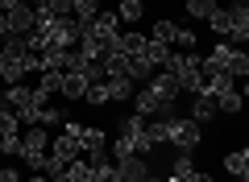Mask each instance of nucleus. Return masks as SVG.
<instances>
[{
	"mask_svg": "<svg viewBox=\"0 0 249 182\" xmlns=\"http://www.w3.org/2000/svg\"><path fill=\"white\" fill-rule=\"evenodd\" d=\"M162 70H170L178 83V91H187V96H199V91H208V79L204 70H199V58H191V54H175L170 50V62Z\"/></svg>",
	"mask_w": 249,
	"mask_h": 182,
	"instance_id": "nucleus-1",
	"label": "nucleus"
},
{
	"mask_svg": "<svg viewBox=\"0 0 249 182\" xmlns=\"http://www.w3.org/2000/svg\"><path fill=\"white\" fill-rule=\"evenodd\" d=\"M42 33H46V46H50V50H67V46H79L83 25L75 17H50L42 25Z\"/></svg>",
	"mask_w": 249,
	"mask_h": 182,
	"instance_id": "nucleus-2",
	"label": "nucleus"
},
{
	"mask_svg": "<svg viewBox=\"0 0 249 182\" xmlns=\"http://www.w3.org/2000/svg\"><path fill=\"white\" fill-rule=\"evenodd\" d=\"M212 58L220 62V66L229 70L232 79H249V50H245V46H229V42H220V46L212 50Z\"/></svg>",
	"mask_w": 249,
	"mask_h": 182,
	"instance_id": "nucleus-3",
	"label": "nucleus"
},
{
	"mask_svg": "<svg viewBox=\"0 0 249 182\" xmlns=\"http://www.w3.org/2000/svg\"><path fill=\"white\" fill-rule=\"evenodd\" d=\"M199 141H204V129H199L191 116H175V120H170V145H175V149L191 153Z\"/></svg>",
	"mask_w": 249,
	"mask_h": 182,
	"instance_id": "nucleus-4",
	"label": "nucleus"
},
{
	"mask_svg": "<svg viewBox=\"0 0 249 182\" xmlns=\"http://www.w3.org/2000/svg\"><path fill=\"white\" fill-rule=\"evenodd\" d=\"M37 25H42V21H37V9H34V4H17V9H9V29H13L17 37H29Z\"/></svg>",
	"mask_w": 249,
	"mask_h": 182,
	"instance_id": "nucleus-5",
	"label": "nucleus"
},
{
	"mask_svg": "<svg viewBox=\"0 0 249 182\" xmlns=\"http://www.w3.org/2000/svg\"><path fill=\"white\" fill-rule=\"evenodd\" d=\"M116 170H121V182H150V178H154L150 162H145L142 153H133V157H121V162H116Z\"/></svg>",
	"mask_w": 249,
	"mask_h": 182,
	"instance_id": "nucleus-6",
	"label": "nucleus"
},
{
	"mask_svg": "<svg viewBox=\"0 0 249 182\" xmlns=\"http://www.w3.org/2000/svg\"><path fill=\"white\" fill-rule=\"evenodd\" d=\"M145 87H150V91H154V96L162 99V104H178V96H183L170 70H154V79H150V83H145Z\"/></svg>",
	"mask_w": 249,
	"mask_h": 182,
	"instance_id": "nucleus-7",
	"label": "nucleus"
},
{
	"mask_svg": "<svg viewBox=\"0 0 249 182\" xmlns=\"http://www.w3.org/2000/svg\"><path fill=\"white\" fill-rule=\"evenodd\" d=\"M216 116H220V104H216L212 91L191 96V120H196V124H208V120H216Z\"/></svg>",
	"mask_w": 249,
	"mask_h": 182,
	"instance_id": "nucleus-8",
	"label": "nucleus"
},
{
	"mask_svg": "<svg viewBox=\"0 0 249 182\" xmlns=\"http://www.w3.org/2000/svg\"><path fill=\"white\" fill-rule=\"evenodd\" d=\"M50 153L58 157V162H75V157H83V145H79V137H71V132H58V137L50 141Z\"/></svg>",
	"mask_w": 249,
	"mask_h": 182,
	"instance_id": "nucleus-9",
	"label": "nucleus"
},
{
	"mask_svg": "<svg viewBox=\"0 0 249 182\" xmlns=\"http://www.w3.org/2000/svg\"><path fill=\"white\" fill-rule=\"evenodd\" d=\"M88 29L100 37V42H104V50H108V42H112V37H121V17H116V13H100Z\"/></svg>",
	"mask_w": 249,
	"mask_h": 182,
	"instance_id": "nucleus-10",
	"label": "nucleus"
},
{
	"mask_svg": "<svg viewBox=\"0 0 249 182\" xmlns=\"http://www.w3.org/2000/svg\"><path fill=\"white\" fill-rule=\"evenodd\" d=\"M29 153H50V129H25L21 137V157Z\"/></svg>",
	"mask_w": 249,
	"mask_h": 182,
	"instance_id": "nucleus-11",
	"label": "nucleus"
},
{
	"mask_svg": "<svg viewBox=\"0 0 249 182\" xmlns=\"http://www.w3.org/2000/svg\"><path fill=\"white\" fill-rule=\"evenodd\" d=\"M142 58L150 62L154 70H162V66L170 62V46H166V42H158V37H150V42H145V50H142Z\"/></svg>",
	"mask_w": 249,
	"mask_h": 182,
	"instance_id": "nucleus-12",
	"label": "nucleus"
},
{
	"mask_svg": "<svg viewBox=\"0 0 249 182\" xmlns=\"http://www.w3.org/2000/svg\"><path fill=\"white\" fill-rule=\"evenodd\" d=\"M83 91H88V79L79 70H62V99H83Z\"/></svg>",
	"mask_w": 249,
	"mask_h": 182,
	"instance_id": "nucleus-13",
	"label": "nucleus"
},
{
	"mask_svg": "<svg viewBox=\"0 0 249 182\" xmlns=\"http://www.w3.org/2000/svg\"><path fill=\"white\" fill-rule=\"evenodd\" d=\"M124 75L133 79V83H142V79H154V66L142 58V54H124Z\"/></svg>",
	"mask_w": 249,
	"mask_h": 182,
	"instance_id": "nucleus-14",
	"label": "nucleus"
},
{
	"mask_svg": "<svg viewBox=\"0 0 249 182\" xmlns=\"http://www.w3.org/2000/svg\"><path fill=\"white\" fill-rule=\"evenodd\" d=\"M108 91H112V99H121V104H124V99L137 96V83L129 75H108Z\"/></svg>",
	"mask_w": 249,
	"mask_h": 182,
	"instance_id": "nucleus-15",
	"label": "nucleus"
},
{
	"mask_svg": "<svg viewBox=\"0 0 249 182\" xmlns=\"http://www.w3.org/2000/svg\"><path fill=\"white\" fill-rule=\"evenodd\" d=\"M133 108H137V116H158L166 104H162V99L154 96L150 87H145V91H137V96H133Z\"/></svg>",
	"mask_w": 249,
	"mask_h": 182,
	"instance_id": "nucleus-16",
	"label": "nucleus"
},
{
	"mask_svg": "<svg viewBox=\"0 0 249 182\" xmlns=\"http://www.w3.org/2000/svg\"><path fill=\"white\" fill-rule=\"evenodd\" d=\"M58 182H96V174H91V165L83 157H75V162H67V170H62Z\"/></svg>",
	"mask_w": 249,
	"mask_h": 182,
	"instance_id": "nucleus-17",
	"label": "nucleus"
},
{
	"mask_svg": "<svg viewBox=\"0 0 249 182\" xmlns=\"http://www.w3.org/2000/svg\"><path fill=\"white\" fill-rule=\"evenodd\" d=\"M0 50L9 54V62H25V54H34V50H29V42H25V37H17V33L4 37V42H0Z\"/></svg>",
	"mask_w": 249,
	"mask_h": 182,
	"instance_id": "nucleus-18",
	"label": "nucleus"
},
{
	"mask_svg": "<svg viewBox=\"0 0 249 182\" xmlns=\"http://www.w3.org/2000/svg\"><path fill=\"white\" fill-rule=\"evenodd\" d=\"M79 145H83V153H96V149H108V137H104V129H83Z\"/></svg>",
	"mask_w": 249,
	"mask_h": 182,
	"instance_id": "nucleus-19",
	"label": "nucleus"
},
{
	"mask_svg": "<svg viewBox=\"0 0 249 182\" xmlns=\"http://www.w3.org/2000/svg\"><path fill=\"white\" fill-rule=\"evenodd\" d=\"M79 25H91V21L100 17V0H75V13H71Z\"/></svg>",
	"mask_w": 249,
	"mask_h": 182,
	"instance_id": "nucleus-20",
	"label": "nucleus"
},
{
	"mask_svg": "<svg viewBox=\"0 0 249 182\" xmlns=\"http://www.w3.org/2000/svg\"><path fill=\"white\" fill-rule=\"evenodd\" d=\"M245 170H249V149H232V153L224 157V174H237L241 178Z\"/></svg>",
	"mask_w": 249,
	"mask_h": 182,
	"instance_id": "nucleus-21",
	"label": "nucleus"
},
{
	"mask_svg": "<svg viewBox=\"0 0 249 182\" xmlns=\"http://www.w3.org/2000/svg\"><path fill=\"white\" fill-rule=\"evenodd\" d=\"M220 9V0H187V13L196 21H212V13Z\"/></svg>",
	"mask_w": 249,
	"mask_h": 182,
	"instance_id": "nucleus-22",
	"label": "nucleus"
},
{
	"mask_svg": "<svg viewBox=\"0 0 249 182\" xmlns=\"http://www.w3.org/2000/svg\"><path fill=\"white\" fill-rule=\"evenodd\" d=\"M37 91H46V96H62V70H42Z\"/></svg>",
	"mask_w": 249,
	"mask_h": 182,
	"instance_id": "nucleus-23",
	"label": "nucleus"
},
{
	"mask_svg": "<svg viewBox=\"0 0 249 182\" xmlns=\"http://www.w3.org/2000/svg\"><path fill=\"white\" fill-rule=\"evenodd\" d=\"M83 99H88L91 108L108 104V99H112V91H108V79H104V83H88V91H83Z\"/></svg>",
	"mask_w": 249,
	"mask_h": 182,
	"instance_id": "nucleus-24",
	"label": "nucleus"
},
{
	"mask_svg": "<svg viewBox=\"0 0 249 182\" xmlns=\"http://www.w3.org/2000/svg\"><path fill=\"white\" fill-rule=\"evenodd\" d=\"M208 91H212V96H220V91H237V79H232L229 70H220V75H208Z\"/></svg>",
	"mask_w": 249,
	"mask_h": 182,
	"instance_id": "nucleus-25",
	"label": "nucleus"
},
{
	"mask_svg": "<svg viewBox=\"0 0 249 182\" xmlns=\"http://www.w3.org/2000/svg\"><path fill=\"white\" fill-rule=\"evenodd\" d=\"M216 104H220L224 116H232V112H241V108H245V99H241V91H220V96H216Z\"/></svg>",
	"mask_w": 249,
	"mask_h": 182,
	"instance_id": "nucleus-26",
	"label": "nucleus"
},
{
	"mask_svg": "<svg viewBox=\"0 0 249 182\" xmlns=\"http://www.w3.org/2000/svg\"><path fill=\"white\" fill-rule=\"evenodd\" d=\"M175 33H178V25H175V21H166V17H162V21H154V29H150V37H158V42H175Z\"/></svg>",
	"mask_w": 249,
	"mask_h": 182,
	"instance_id": "nucleus-27",
	"label": "nucleus"
},
{
	"mask_svg": "<svg viewBox=\"0 0 249 182\" xmlns=\"http://www.w3.org/2000/svg\"><path fill=\"white\" fill-rule=\"evenodd\" d=\"M142 0H121V9H116V17L121 21H142Z\"/></svg>",
	"mask_w": 249,
	"mask_h": 182,
	"instance_id": "nucleus-28",
	"label": "nucleus"
},
{
	"mask_svg": "<svg viewBox=\"0 0 249 182\" xmlns=\"http://www.w3.org/2000/svg\"><path fill=\"white\" fill-rule=\"evenodd\" d=\"M42 9L50 13V17H71V13H75V0H46Z\"/></svg>",
	"mask_w": 249,
	"mask_h": 182,
	"instance_id": "nucleus-29",
	"label": "nucleus"
},
{
	"mask_svg": "<svg viewBox=\"0 0 249 182\" xmlns=\"http://www.w3.org/2000/svg\"><path fill=\"white\" fill-rule=\"evenodd\" d=\"M208 25H212V29H216V33H220V37H229V29H232V17H229V9H216Z\"/></svg>",
	"mask_w": 249,
	"mask_h": 182,
	"instance_id": "nucleus-30",
	"label": "nucleus"
},
{
	"mask_svg": "<svg viewBox=\"0 0 249 182\" xmlns=\"http://www.w3.org/2000/svg\"><path fill=\"white\" fill-rule=\"evenodd\" d=\"M9 132H21V120H17L13 108H4V112H0V137H9Z\"/></svg>",
	"mask_w": 249,
	"mask_h": 182,
	"instance_id": "nucleus-31",
	"label": "nucleus"
},
{
	"mask_svg": "<svg viewBox=\"0 0 249 182\" xmlns=\"http://www.w3.org/2000/svg\"><path fill=\"white\" fill-rule=\"evenodd\" d=\"M170 174H178V178H187V174H191V153H183V149H175V162H170Z\"/></svg>",
	"mask_w": 249,
	"mask_h": 182,
	"instance_id": "nucleus-32",
	"label": "nucleus"
},
{
	"mask_svg": "<svg viewBox=\"0 0 249 182\" xmlns=\"http://www.w3.org/2000/svg\"><path fill=\"white\" fill-rule=\"evenodd\" d=\"M0 153H4V157H21V132L0 137Z\"/></svg>",
	"mask_w": 249,
	"mask_h": 182,
	"instance_id": "nucleus-33",
	"label": "nucleus"
},
{
	"mask_svg": "<svg viewBox=\"0 0 249 182\" xmlns=\"http://www.w3.org/2000/svg\"><path fill=\"white\" fill-rule=\"evenodd\" d=\"M25 75H29V70L25 66H21V62H9V66H4V75H0V79H4V83H25Z\"/></svg>",
	"mask_w": 249,
	"mask_h": 182,
	"instance_id": "nucleus-34",
	"label": "nucleus"
},
{
	"mask_svg": "<svg viewBox=\"0 0 249 182\" xmlns=\"http://www.w3.org/2000/svg\"><path fill=\"white\" fill-rule=\"evenodd\" d=\"M91 174H96V182H121V170H116V162L100 165V170H91Z\"/></svg>",
	"mask_w": 249,
	"mask_h": 182,
	"instance_id": "nucleus-35",
	"label": "nucleus"
},
{
	"mask_svg": "<svg viewBox=\"0 0 249 182\" xmlns=\"http://www.w3.org/2000/svg\"><path fill=\"white\" fill-rule=\"evenodd\" d=\"M83 162H88L91 170H100V165H108V162H112V153H108V149H96V153H83Z\"/></svg>",
	"mask_w": 249,
	"mask_h": 182,
	"instance_id": "nucleus-36",
	"label": "nucleus"
},
{
	"mask_svg": "<svg viewBox=\"0 0 249 182\" xmlns=\"http://www.w3.org/2000/svg\"><path fill=\"white\" fill-rule=\"evenodd\" d=\"M175 42H178V46H187V50H196V29H183V25H178Z\"/></svg>",
	"mask_w": 249,
	"mask_h": 182,
	"instance_id": "nucleus-37",
	"label": "nucleus"
},
{
	"mask_svg": "<svg viewBox=\"0 0 249 182\" xmlns=\"http://www.w3.org/2000/svg\"><path fill=\"white\" fill-rule=\"evenodd\" d=\"M0 182H21V170H13V165H4V170H0Z\"/></svg>",
	"mask_w": 249,
	"mask_h": 182,
	"instance_id": "nucleus-38",
	"label": "nucleus"
},
{
	"mask_svg": "<svg viewBox=\"0 0 249 182\" xmlns=\"http://www.w3.org/2000/svg\"><path fill=\"white\" fill-rule=\"evenodd\" d=\"M183 182H216V178H212V174H204V170H191Z\"/></svg>",
	"mask_w": 249,
	"mask_h": 182,
	"instance_id": "nucleus-39",
	"label": "nucleus"
},
{
	"mask_svg": "<svg viewBox=\"0 0 249 182\" xmlns=\"http://www.w3.org/2000/svg\"><path fill=\"white\" fill-rule=\"evenodd\" d=\"M9 33H13V29H9V13H0V42H4Z\"/></svg>",
	"mask_w": 249,
	"mask_h": 182,
	"instance_id": "nucleus-40",
	"label": "nucleus"
},
{
	"mask_svg": "<svg viewBox=\"0 0 249 182\" xmlns=\"http://www.w3.org/2000/svg\"><path fill=\"white\" fill-rule=\"evenodd\" d=\"M237 91H241V99H249V79H241V87H237Z\"/></svg>",
	"mask_w": 249,
	"mask_h": 182,
	"instance_id": "nucleus-41",
	"label": "nucleus"
},
{
	"mask_svg": "<svg viewBox=\"0 0 249 182\" xmlns=\"http://www.w3.org/2000/svg\"><path fill=\"white\" fill-rule=\"evenodd\" d=\"M4 66H9V54H4V50H0V75H4Z\"/></svg>",
	"mask_w": 249,
	"mask_h": 182,
	"instance_id": "nucleus-42",
	"label": "nucleus"
},
{
	"mask_svg": "<svg viewBox=\"0 0 249 182\" xmlns=\"http://www.w3.org/2000/svg\"><path fill=\"white\" fill-rule=\"evenodd\" d=\"M29 182H50V178H46V174H34V178H29Z\"/></svg>",
	"mask_w": 249,
	"mask_h": 182,
	"instance_id": "nucleus-43",
	"label": "nucleus"
},
{
	"mask_svg": "<svg viewBox=\"0 0 249 182\" xmlns=\"http://www.w3.org/2000/svg\"><path fill=\"white\" fill-rule=\"evenodd\" d=\"M25 4H34V9H42V4H46V0H25Z\"/></svg>",
	"mask_w": 249,
	"mask_h": 182,
	"instance_id": "nucleus-44",
	"label": "nucleus"
},
{
	"mask_svg": "<svg viewBox=\"0 0 249 182\" xmlns=\"http://www.w3.org/2000/svg\"><path fill=\"white\" fill-rule=\"evenodd\" d=\"M162 182H183V178H178V174H170V178H162Z\"/></svg>",
	"mask_w": 249,
	"mask_h": 182,
	"instance_id": "nucleus-45",
	"label": "nucleus"
},
{
	"mask_svg": "<svg viewBox=\"0 0 249 182\" xmlns=\"http://www.w3.org/2000/svg\"><path fill=\"white\" fill-rule=\"evenodd\" d=\"M4 108H9V104H4V96H0V112H4Z\"/></svg>",
	"mask_w": 249,
	"mask_h": 182,
	"instance_id": "nucleus-46",
	"label": "nucleus"
},
{
	"mask_svg": "<svg viewBox=\"0 0 249 182\" xmlns=\"http://www.w3.org/2000/svg\"><path fill=\"white\" fill-rule=\"evenodd\" d=\"M241 182H249V170H245V174H241Z\"/></svg>",
	"mask_w": 249,
	"mask_h": 182,
	"instance_id": "nucleus-47",
	"label": "nucleus"
},
{
	"mask_svg": "<svg viewBox=\"0 0 249 182\" xmlns=\"http://www.w3.org/2000/svg\"><path fill=\"white\" fill-rule=\"evenodd\" d=\"M183 4H187V0H183Z\"/></svg>",
	"mask_w": 249,
	"mask_h": 182,
	"instance_id": "nucleus-48",
	"label": "nucleus"
}]
</instances>
